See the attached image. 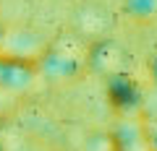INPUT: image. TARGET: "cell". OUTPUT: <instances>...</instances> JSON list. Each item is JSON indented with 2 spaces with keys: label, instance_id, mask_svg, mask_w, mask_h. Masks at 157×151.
Instances as JSON below:
<instances>
[{
  "label": "cell",
  "instance_id": "obj_10",
  "mask_svg": "<svg viewBox=\"0 0 157 151\" xmlns=\"http://www.w3.org/2000/svg\"><path fill=\"white\" fill-rule=\"evenodd\" d=\"M3 31H6V29H3V23H0V39H3Z\"/></svg>",
  "mask_w": 157,
  "mask_h": 151
},
{
  "label": "cell",
  "instance_id": "obj_4",
  "mask_svg": "<svg viewBox=\"0 0 157 151\" xmlns=\"http://www.w3.org/2000/svg\"><path fill=\"white\" fill-rule=\"evenodd\" d=\"M110 138H113L115 151H152L149 138H147V128L141 123V117H136V115H121Z\"/></svg>",
  "mask_w": 157,
  "mask_h": 151
},
{
  "label": "cell",
  "instance_id": "obj_6",
  "mask_svg": "<svg viewBox=\"0 0 157 151\" xmlns=\"http://www.w3.org/2000/svg\"><path fill=\"white\" fill-rule=\"evenodd\" d=\"M110 99L121 110V115H136L139 110H144V96H141L136 81L126 73L110 76Z\"/></svg>",
  "mask_w": 157,
  "mask_h": 151
},
{
  "label": "cell",
  "instance_id": "obj_1",
  "mask_svg": "<svg viewBox=\"0 0 157 151\" xmlns=\"http://www.w3.org/2000/svg\"><path fill=\"white\" fill-rule=\"evenodd\" d=\"M89 57V42L78 34H63L50 45H45L42 55L37 57V73H42L47 81H73L86 70Z\"/></svg>",
  "mask_w": 157,
  "mask_h": 151
},
{
  "label": "cell",
  "instance_id": "obj_5",
  "mask_svg": "<svg viewBox=\"0 0 157 151\" xmlns=\"http://www.w3.org/2000/svg\"><path fill=\"white\" fill-rule=\"evenodd\" d=\"M37 76V60H26V57L6 55L0 52V89H26Z\"/></svg>",
  "mask_w": 157,
  "mask_h": 151
},
{
  "label": "cell",
  "instance_id": "obj_8",
  "mask_svg": "<svg viewBox=\"0 0 157 151\" xmlns=\"http://www.w3.org/2000/svg\"><path fill=\"white\" fill-rule=\"evenodd\" d=\"M123 11L136 21H149L157 16V0H126Z\"/></svg>",
  "mask_w": 157,
  "mask_h": 151
},
{
  "label": "cell",
  "instance_id": "obj_2",
  "mask_svg": "<svg viewBox=\"0 0 157 151\" xmlns=\"http://www.w3.org/2000/svg\"><path fill=\"white\" fill-rule=\"evenodd\" d=\"M113 13L102 3H81L73 13V34L81 39H102L113 29Z\"/></svg>",
  "mask_w": 157,
  "mask_h": 151
},
{
  "label": "cell",
  "instance_id": "obj_11",
  "mask_svg": "<svg viewBox=\"0 0 157 151\" xmlns=\"http://www.w3.org/2000/svg\"><path fill=\"white\" fill-rule=\"evenodd\" d=\"M0 151H3V149H0Z\"/></svg>",
  "mask_w": 157,
  "mask_h": 151
},
{
  "label": "cell",
  "instance_id": "obj_9",
  "mask_svg": "<svg viewBox=\"0 0 157 151\" xmlns=\"http://www.w3.org/2000/svg\"><path fill=\"white\" fill-rule=\"evenodd\" d=\"M86 151H115V146H113V138L107 133H102V135L97 133L86 141Z\"/></svg>",
  "mask_w": 157,
  "mask_h": 151
},
{
  "label": "cell",
  "instance_id": "obj_3",
  "mask_svg": "<svg viewBox=\"0 0 157 151\" xmlns=\"http://www.w3.org/2000/svg\"><path fill=\"white\" fill-rule=\"evenodd\" d=\"M123 65H126V52L118 42L107 39H94L89 45V57H86V70H94L105 78L115 76V73H123Z\"/></svg>",
  "mask_w": 157,
  "mask_h": 151
},
{
  "label": "cell",
  "instance_id": "obj_7",
  "mask_svg": "<svg viewBox=\"0 0 157 151\" xmlns=\"http://www.w3.org/2000/svg\"><path fill=\"white\" fill-rule=\"evenodd\" d=\"M45 50V42L39 39V34L34 31H3V39H0V52L6 55H16V57H26V60H37Z\"/></svg>",
  "mask_w": 157,
  "mask_h": 151
}]
</instances>
